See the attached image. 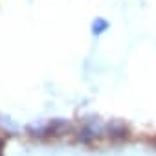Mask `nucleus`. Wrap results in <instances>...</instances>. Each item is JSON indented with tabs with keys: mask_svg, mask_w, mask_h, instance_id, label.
I'll list each match as a JSON object with an SVG mask.
<instances>
[{
	"mask_svg": "<svg viewBox=\"0 0 156 156\" xmlns=\"http://www.w3.org/2000/svg\"><path fill=\"white\" fill-rule=\"evenodd\" d=\"M129 134H130V130H129V127L123 121H112V123H108V138L110 140L123 141V140L129 138Z\"/></svg>",
	"mask_w": 156,
	"mask_h": 156,
	"instance_id": "nucleus-1",
	"label": "nucleus"
},
{
	"mask_svg": "<svg viewBox=\"0 0 156 156\" xmlns=\"http://www.w3.org/2000/svg\"><path fill=\"white\" fill-rule=\"evenodd\" d=\"M70 130V123L64 119H53L46 125V134L48 136H64Z\"/></svg>",
	"mask_w": 156,
	"mask_h": 156,
	"instance_id": "nucleus-2",
	"label": "nucleus"
},
{
	"mask_svg": "<svg viewBox=\"0 0 156 156\" xmlns=\"http://www.w3.org/2000/svg\"><path fill=\"white\" fill-rule=\"evenodd\" d=\"M96 136H98V134H96V130H94V129H88V127H87V129H83V130L79 132V140H81V141H92Z\"/></svg>",
	"mask_w": 156,
	"mask_h": 156,
	"instance_id": "nucleus-3",
	"label": "nucleus"
},
{
	"mask_svg": "<svg viewBox=\"0 0 156 156\" xmlns=\"http://www.w3.org/2000/svg\"><path fill=\"white\" fill-rule=\"evenodd\" d=\"M92 28H94V33H98V35H99V33H103V31L108 28V24H107L105 20H96Z\"/></svg>",
	"mask_w": 156,
	"mask_h": 156,
	"instance_id": "nucleus-4",
	"label": "nucleus"
},
{
	"mask_svg": "<svg viewBox=\"0 0 156 156\" xmlns=\"http://www.w3.org/2000/svg\"><path fill=\"white\" fill-rule=\"evenodd\" d=\"M151 143H152V147H154V149H156V138H154V140H152V141H151Z\"/></svg>",
	"mask_w": 156,
	"mask_h": 156,
	"instance_id": "nucleus-5",
	"label": "nucleus"
}]
</instances>
